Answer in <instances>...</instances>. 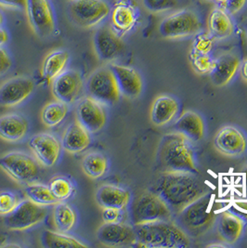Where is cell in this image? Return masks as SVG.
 Instances as JSON below:
<instances>
[{"label": "cell", "instance_id": "5bb4252c", "mask_svg": "<svg viewBox=\"0 0 247 248\" xmlns=\"http://www.w3.org/2000/svg\"><path fill=\"white\" fill-rule=\"evenodd\" d=\"M213 144L216 151L225 156H241L247 151V136L238 126L225 125L216 132Z\"/></svg>", "mask_w": 247, "mask_h": 248}, {"label": "cell", "instance_id": "d6986e66", "mask_svg": "<svg viewBox=\"0 0 247 248\" xmlns=\"http://www.w3.org/2000/svg\"><path fill=\"white\" fill-rule=\"evenodd\" d=\"M98 241L107 247L124 248L137 245L135 228L124 222H104L97 231Z\"/></svg>", "mask_w": 247, "mask_h": 248}, {"label": "cell", "instance_id": "8d00e7d4", "mask_svg": "<svg viewBox=\"0 0 247 248\" xmlns=\"http://www.w3.org/2000/svg\"><path fill=\"white\" fill-rule=\"evenodd\" d=\"M216 39L209 32L200 31L194 35L191 51L200 54H210L215 46Z\"/></svg>", "mask_w": 247, "mask_h": 248}, {"label": "cell", "instance_id": "4dcf8cb0", "mask_svg": "<svg viewBox=\"0 0 247 248\" xmlns=\"http://www.w3.org/2000/svg\"><path fill=\"white\" fill-rule=\"evenodd\" d=\"M81 167L86 176L92 180H98L107 174L109 160L101 153L91 152L83 157Z\"/></svg>", "mask_w": 247, "mask_h": 248}, {"label": "cell", "instance_id": "d590c367", "mask_svg": "<svg viewBox=\"0 0 247 248\" xmlns=\"http://www.w3.org/2000/svg\"><path fill=\"white\" fill-rule=\"evenodd\" d=\"M191 67L199 75L210 74L215 65V59L210 54H200L190 52Z\"/></svg>", "mask_w": 247, "mask_h": 248}, {"label": "cell", "instance_id": "c3c4849f", "mask_svg": "<svg viewBox=\"0 0 247 248\" xmlns=\"http://www.w3.org/2000/svg\"><path fill=\"white\" fill-rule=\"evenodd\" d=\"M245 30H246V34H247V20L246 21V23H245Z\"/></svg>", "mask_w": 247, "mask_h": 248}, {"label": "cell", "instance_id": "7dc6e473", "mask_svg": "<svg viewBox=\"0 0 247 248\" xmlns=\"http://www.w3.org/2000/svg\"><path fill=\"white\" fill-rule=\"evenodd\" d=\"M4 23H5V17H4L3 12L0 11V27H3Z\"/></svg>", "mask_w": 247, "mask_h": 248}, {"label": "cell", "instance_id": "e575fe53", "mask_svg": "<svg viewBox=\"0 0 247 248\" xmlns=\"http://www.w3.org/2000/svg\"><path fill=\"white\" fill-rule=\"evenodd\" d=\"M48 187L58 202H66L75 192V186L72 181L62 176L53 178Z\"/></svg>", "mask_w": 247, "mask_h": 248}, {"label": "cell", "instance_id": "9c48e42d", "mask_svg": "<svg viewBox=\"0 0 247 248\" xmlns=\"http://www.w3.org/2000/svg\"><path fill=\"white\" fill-rule=\"evenodd\" d=\"M0 169L12 180L29 184L39 176V165L36 158L21 151H13L0 157Z\"/></svg>", "mask_w": 247, "mask_h": 248}, {"label": "cell", "instance_id": "bcb514c9", "mask_svg": "<svg viewBox=\"0 0 247 248\" xmlns=\"http://www.w3.org/2000/svg\"><path fill=\"white\" fill-rule=\"evenodd\" d=\"M213 1L218 7H221V8H225L226 9L230 0H213Z\"/></svg>", "mask_w": 247, "mask_h": 248}, {"label": "cell", "instance_id": "52a82bcc", "mask_svg": "<svg viewBox=\"0 0 247 248\" xmlns=\"http://www.w3.org/2000/svg\"><path fill=\"white\" fill-rule=\"evenodd\" d=\"M202 30L199 14L191 9H183L165 17L158 26L160 35L166 39H182L194 36Z\"/></svg>", "mask_w": 247, "mask_h": 248}, {"label": "cell", "instance_id": "603a6c76", "mask_svg": "<svg viewBox=\"0 0 247 248\" xmlns=\"http://www.w3.org/2000/svg\"><path fill=\"white\" fill-rule=\"evenodd\" d=\"M180 102L173 96L160 95L151 107V121L156 126H164L173 122L179 115Z\"/></svg>", "mask_w": 247, "mask_h": 248}, {"label": "cell", "instance_id": "9a60e30c", "mask_svg": "<svg viewBox=\"0 0 247 248\" xmlns=\"http://www.w3.org/2000/svg\"><path fill=\"white\" fill-rule=\"evenodd\" d=\"M83 86L81 73L77 70L69 69L52 81L51 92L56 100L71 105L78 101Z\"/></svg>", "mask_w": 247, "mask_h": 248}, {"label": "cell", "instance_id": "e0dca14e", "mask_svg": "<svg viewBox=\"0 0 247 248\" xmlns=\"http://www.w3.org/2000/svg\"><path fill=\"white\" fill-rule=\"evenodd\" d=\"M34 80L19 76L8 79L0 86V106L14 107L25 102L34 91Z\"/></svg>", "mask_w": 247, "mask_h": 248}, {"label": "cell", "instance_id": "f6af8a7d", "mask_svg": "<svg viewBox=\"0 0 247 248\" xmlns=\"http://www.w3.org/2000/svg\"><path fill=\"white\" fill-rule=\"evenodd\" d=\"M9 39H10V35L8 31L3 27H0V46L6 45L9 42Z\"/></svg>", "mask_w": 247, "mask_h": 248}, {"label": "cell", "instance_id": "ab89813d", "mask_svg": "<svg viewBox=\"0 0 247 248\" xmlns=\"http://www.w3.org/2000/svg\"><path fill=\"white\" fill-rule=\"evenodd\" d=\"M123 210L117 208H102V218L106 223H114V222H122Z\"/></svg>", "mask_w": 247, "mask_h": 248}, {"label": "cell", "instance_id": "44dd1931", "mask_svg": "<svg viewBox=\"0 0 247 248\" xmlns=\"http://www.w3.org/2000/svg\"><path fill=\"white\" fill-rule=\"evenodd\" d=\"M214 226L221 242L232 246L243 236L246 223L240 216L231 211H222L216 216Z\"/></svg>", "mask_w": 247, "mask_h": 248}, {"label": "cell", "instance_id": "d4e9b609", "mask_svg": "<svg viewBox=\"0 0 247 248\" xmlns=\"http://www.w3.org/2000/svg\"><path fill=\"white\" fill-rule=\"evenodd\" d=\"M29 130L27 119L19 113H5L0 116V139L10 141H21Z\"/></svg>", "mask_w": 247, "mask_h": 248}, {"label": "cell", "instance_id": "277c9868", "mask_svg": "<svg viewBox=\"0 0 247 248\" xmlns=\"http://www.w3.org/2000/svg\"><path fill=\"white\" fill-rule=\"evenodd\" d=\"M216 216L214 196L208 192L182 209L174 220L189 236H202L215 225Z\"/></svg>", "mask_w": 247, "mask_h": 248}, {"label": "cell", "instance_id": "8fae6325", "mask_svg": "<svg viewBox=\"0 0 247 248\" xmlns=\"http://www.w3.org/2000/svg\"><path fill=\"white\" fill-rule=\"evenodd\" d=\"M47 215L46 206L39 205L29 199L22 200L16 208L4 218V224L12 231H23L38 225Z\"/></svg>", "mask_w": 247, "mask_h": 248}, {"label": "cell", "instance_id": "6da1fadb", "mask_svg": "<svg viewBox=\"0 0 247 248\" xmlns=\"http://www.w3.org/2000/svg\"><path fill=\"white\" fill-rule=\"evenodd\" d=\"M150 191L169 205L174 217L187 205L209 192L197 174L169 171H163L159 175Z\"/></svg>", "mask_w": 247, "mask_h": 248}, {"label": "cell", "instance_id": "b9f144b4", "mask_svg": "<svg viewBox=\"0 0 247 248\" xmlns=\"http://www.w3.org/2000/svg\"><path fill=\"white\" fill-rule=\"evenodd\" d=\"M0 7L24 11L26 12L28 7V0H0Z\"/></svg>", "mask_w": 247, "mask_h": 248}, {"label": "cell", "instance_id": "83f0119b", "mask_svg": "<svg viewBox=\"0 0 247 248\" xmlns=\"http://www.w3.org/2000/svg\"><path fill=\"white\" fill-rule=\"evenodd\" d=\"M78 122L69 124L62 136V146L69 154H80L86 151L91 143V135Z\"/></svg>", "mask_w": 247, "mask_h": 248}, {"label": "cell", "instance_id": "60d3db41", "mask_svg": "<svg viewBox=\"0 0 247 248\" xmlns=\"http://www.w3.org/2000/svg\"><path fill=\"white\" fill-rule=\"evenodd\" d=\"M12 67V59L10 52L3 46H0V77L6 75Z\"/></svg>", "mask_w": 247, "mask_h": 248}, {"label": "cell", "instance_id": "7c38bea8", "mask_svg": "<svg viewBox=\"0 0 247 248\" xmlns=\"http://www.w3.org/2000/svg\"><path fill=\"white\" fill-rule=\"evenodd\" d=\"M109 17L111 27L123 37L139 23L141 12L137 0H115Z\"/></svg>", "mask_w": 247, "mask_h": 248}, {"label": "cell", "instance_id": "ba28073f", "mask_svg": "<svg viewBox=\"0 0 247 248\" xmlns=\"http://www.w3.org/2000/svg\"><path fill=\"white\" fill-rule=\"evenodd\" d=\"M88 96L104 106H113L120 101L121 93L110 65L96 69L86 83Z\"/></svg>", "mask_w": 247, "mask_h": 248}, {"label": "cell", "instance_id": "7402d4cb", "mask_svg": "<svg viewBox=\"0 0 247 248\" xmlns=\"http://www.w3.org/2000/svg\"><path fill=\"white\" fill-rule=\"evenodd\" d=\"M240 63V57L232 51L224 52L216 58L213 70L209 74L211 83L216 88L227 86L239 72Z\"/></svg>", "mask_w": 247, "mask_h": 248}, {"label": "cell", "instance_id": "4316f807", "mask_svg": "<svg viewBox=\"0 0 247 248\" xmlns=\"http://www.w3.org/2000/svg\"><path fill=\"white\" fill-rule=\"evenodd\" d=\"M235 30L232 14L227 9L216 6L209 14L208 32L216 40L231 37Z\"/></svg>", "mask_w": 247, "mask_h": 248}, {"label": "cell", "instance_id": "7a4b0ae2", "mask_svg": "<svg viewBox=\"0 0 247 248\" xmlns=\"http://www.w3.org/2000/svg\"><path fill=\"white\" fill-rule=\"evenodd\" d=\"M157 161L163 171L199 173L191 141L175 131L162 137L157 148Z\"/></svg>", "mask_w": 247, "mask_h": 248}, {"label": "cell", "instance_id": "d6a6232c", "mask_svg": "<svg viewBox=\"0 0 247 248\" xmlns=\"http://www.w3.org/2000/svg\"><path fill=\"white\" fill-rule=\"evenodd\" d=\"M68 112L69 105L56 100L45 105L41 113V120L47 127H55L62 123Z\"/></svg>", "mask_w": 247, "mask_h": 248}, {"label": "cell", "instance_id": "74e56055", "mask_svg": "<svg viewBox=\"0 0 247 248\" xmlns=\"http://www.w3.org/2000/svg\"><path fill=\"white\" fill-rule=\"evenodd\" d=\"M22 200L19 196L10 191L0 192V215L7 216L12 213Z\"/></svg>", "mask_w": 247, "mask_h": 248}, {"label": "cell", "instance_id": "4fadbf2b", "mask_svg": "<svg viewBox=\"0 0 247 248\" xmlns=\"http://www.w3.org/2000/svg\"><path fill=\"white\" fill-rule=\"evenodd\" d=\"M93 47L100 61L112 62L122 55L124 43L122 36L116 34L110 24H104L93 35Z\"/></svg>", "mask_w": 247, "mask_h": 248}, {"label": "cell", "instance_id": "5b68a950", "mask_svg": "<svg viewBox=\"0 0 247 248\" xmlns=\"http://www.w3.org/2000/svg\"><path fill=\"white\" fill-rule=\"evenodd\" d=\"M130 217L132 225H139L158 220H172L174 214L157 194L149 190L136 197L131 204Z\"/></svg>", "mask_w": 247, "mask_h": 248}, {"label": "cell", "instance_id": "1f68e13d", "mask_svg": "<svg viewBox=\"0 0 247 248\" xmlns=\"http://www.w3.org/2000/svg\"><path fill=\"white\" fill-rule=\"evenodd\" d=\"M40 242L42 247L46 248H88L87 244L76 237L68 235L64 232H52L49 230L42 232Z\"/></svg>", "mask_w": 247, "mask_h": 248}, {"label": "cell", "instance_id": "681fc988", "mask_svg": "<svg viewBox=\"0 0 247 248\" xmlns=\"http://www.w3.org/2000/svg\"><path fill=\"white\" fill-rule=\"evenodd\" d=\"M246 181H247V170H246Z\"/></svg>", "mask_w": 247, "mask_h": 248}, {"label": "cell", "instance_id": "ee69618b", "mask_svg": "<svg viewBox=\"0 0 247 248\" xmlns=\"http://www.w3.org/2000/svg\"><path fill=\"white\" fill-rule=\"evenodd\" d=\"M240 77L245 82L247 83V59L241 61L240 67H239Z\"/></svg>", "mask_w": 247, "mask_h": 248}, {"label": "cell", "instance_id": "836d02e7", "mask_svg": "<svg viewBox=\"0 0 247 248\" xmlns=\"http://www.w3.org/2000/svg\"><path fill=\"white\" fill-rule=\"evenodd\" d=\"M24 192L29 200L39 205L47 206L54 205L58 203L49 187L44 184L31 182L26 185Z\"/></svg>", "mask_w": 247, "mask_h": 248}, {"label": "cell", "instance_id": "30bf717a", "mask_svg": "<svg viewBox=\"0 0 247 248\" xmlns=\"http://www.w3.org/2000/svg\"><path fill=\"white\" fill-rule=\"evenodd\" d=\"M26 13L29 24L37 36L47 38L56 32V16L49 0H28Z\"/></svg>", "mask_w": 247, "mask_h": 248}, {"label": "cell", "instance_id": "8992f818", "mask_svg": "<svg viewBox=\"0 0 247 248\" xmlns=\"http://www.w3.org/2000/svg\"><path fill=\"white\" fill-rule=\"evenodd\" d=\"M111 8L107 0H71L68 15L79 28L90 29L99 26L108 18Z\"/></svg>", "mask_w": 247, "mask_h": 248}, {"label": "cell", "instance_id": "ac0fdd59", "mask_svg": "<svg viewBox=\"0 0 247 248\" xmlns=\"http://www.w3.org/2000/svg\"><path fill=\"white\" fill-rule=\"evenodd\" d=\"M77 121L91 134L98 133L107 123L104 105L87 96L79 101L76 109Z\"/></svg>", "mask_w": 247, "mask_h": 248}, {"label": "cell", "instance_id": "3957f363", "mask_svg": "<svg viewBox=\"0 0 247 248\" xmlns=\"http://www.w3.org/2000/svg\"><path fill=\"white\" fill-rule=\"evenodd\" d=\"M135 228L137 245L150 248H186L190 247V236L172 220H158Z\"/></svg>", "mask_w": 247, "mask_h": 248}, {"label": "cell", "instance_id": "484cf974", "mask_svg": "<svg viewBox=\"0 0 247 248\" xmlns=\"http://www.w3.org/2000/svg\"><path fill=\"white\" fill-rule=\"evenodd\" d=\"M131 200L129 191L114 184H103L96 192V201L101 208H117L124 210Z\"/></svg>", "mask_w": 247, "mask_h": 248}, {"label": "cell", "instance_id": "ffe728a7", "mask_svg": "<svg viewBox=\"0 0 247 248\" xmlns=\"http://www.w3.org/2000/svg\"><path fill=\"white\" fill-rule=\"evenodd\" d=\"M110 67L121 95L130 100L139 98L143 91V80L139 71L135 68L118 63H111Z\"/></svg>", "mask_w": 247, "mask_h": 248}, {"label": "cell", "instance_id": "f907efd6", "mask_svg": "<svg viewBox=\"0 0 247 248\" xmlns=\"http://www.w3.org/2000/svg\"><path fill=\"white\" fill-rule=\"evenodd\" d=\"M212 1H213V0H212Z\"/></svg>", "mask_w": 247, "mask_h": 248}, {"label": "cell", "instance_id": "f35d334b", "mask_svg": "<svg viewBox=\"0 0 247 248\" xmlns=\"http://www.w3.org/2000/svg\"><path fill=\"white\" fill-rule=\"evenodd\" d=\"M143 6L151 13H163L175 9L179 0H142Z\"/></svg>", "mask_w": 247, "mask_h": 248}, {"label": "cell", "instance_id": "cb8c5ba5", "mask_svg": "<svg viewBox=\"0 0 247 248\" xmlns=\"http://www.w3.org/2000/svg\"><path fill=\"white\" fill-rule=\"evenodd\" d=\"M173 129L189 140L191 143L202 140L205 133V125L202 116L193 111L181 113L173 124Z\"/></svg>", "mask_w": 247, "mask_h": 248}, {"label": "cell", "instance_id": "f1b7e54d", "mask_svg": "<svg viewBox=\"0 0 247 248\" xmlns=\"http://www.w3.org/2000/svg\"><path fill=\"white\" fill-rule=\"evenodd\" d=\"M70 62L67 50L56 49L49 52L42 64V77L48 82H52L57 77L66 70Z\"/></svg>", "mask_w": 247, "mask_h": 248}, {"label": "cell", "instance_id": "2e32d148", "mask_svg": "<svg viewBox=\"0 0 247 248\" xmlns=\"http://www.w3.org/2000/svg\"><path fill=\"white\" fill-rule=\"evenodd\" d=\"M28 146L36 160L46 168H52L59 162L62 155V142L50 133H38L28 140Z\"/></svg>", "mask_w": 247, "mask_h": 248}, {"label": "cell", "instance_id": "7bdbcfd3", "mask_svg": "<svg viewBox=\"0 0 247 248\" xmlns=\"http://www.w3.org/2000/svg\"><path fill=\"white\" fill-rule=\"evenodd\" d=\"M247 4V0H230L226 9L233 15L242 12Z\"/></svg>", "mask_w": 247, "mask_h": 248}, {"label": "cell", "instance_id": "f546056e", "mask_svg": "<svg viewBox=\"0 0 247 248\" xmlns=\"http://www.w3.org/2000/svg\"><path fill=\"white\" fill-rule=\"evenodd\" d=\"M52 219L58 232L67 233L76 228L77 223V214L74 207L69 203L58 202L54 204Z\"/></svg>", "mask_w": 247, "mask_h": 248}]
</instances>
